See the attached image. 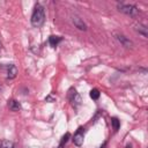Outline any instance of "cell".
Wrapping results in <instances>:
<instances>
[{
	"label": "cell",
	"mask_w": 148,
	"mask_h": 148,
	"mask_svg": "<svg viewBox=\"0 0 148 148\" xmlns=\"http://www.w3.org/2000/svg\"><path fill=\"white\" fill-rule=\"evenodd\" d=\"M72 21H73V24H74L79 30H81V31H86V30H87V24L83 22V20H82L81 17L74 15V16L72 17Z\"/></svg>",
	"instance_id": "obj_5"
},
{
	"label": "cell",
	"mask_w": 148,
	"mask_h": 148,
	"mask_svg": "<svg viewBox=\"0 0 148 148\" xmlns=\"http://www.w3.org/2000/svg\"><path fill=\"white\" fill-rule=\"evenodd\" d=\"M45 101H46V102H54V101H56V98H54V97H52V96L50 95V96L45 97Z\"/></svg>",
	"instance_id": "obj_15"
},
{
	"label": "cell",
	"mask_w": 148,
	"mask_h": 148,
	"mask_svg": "<svg viewBox=\"0 0 148 148\" xmlns=\"http://www.w3.org/2000/svg\"><path fill=\"white\" fill-rule=\"evenodd\" d=\"M2 49V44H1V42H0V50Z\"/></svg>",
	"instance_id": "obj_17"
},
{
	"label": "cell",
	"mask_w": 148,
	"mask_h": 148,
	"mask_svg": "<svg viewBox=\"0 0 148 148\" xmlns=\"http://www.w3.org/2000/svg\"><path fill=\"white\" fill-rule=\"evenodd\" d=\"M118 10L126 14V15H130V16H136L139 14V9L133 6V5H125V3H118L117 6Z\"/></svg>",
	"instance_id": "obj_2"
},
{
	"label": "cell",
	"mask_w": 148,
	"mask_h": 148,
	"mask_svg": "<svg viewBox=\"0 0 148 148\" xmlns=\"http://www.w3.org/2000/svg\"><path fill=\"white\" fill-rule=\"evenodd\" d=\"M135 30H136L140 35H142L143 37H147V36H148V29H147V27L143 25V24H136Z\"/></svg>",
	"instance_id": "obj_9"
},
{
	"label": "cell",
	"mask_w": 148,
	"mask_h": 148,
	"mask_svg": "<svg viewBox=\"0 0 148 148\" xmlns=\"http://www.w3.org/2000/svg\"><path fill=\"white\" fill-rule=\"evenodd\" d=\"M116 38H117V40H118L123 46H125V47H132V46H133L132 40H130V39H128L127 37H125L124 35L117 34V35H116Z\"/></svg>",
	"instance_id": "obj_6"
},
{
	"label": "cell",
	"mask_w": 148,
	"mask_h": 148,
	"mask_svg": "<svg viewBox=\"0 0 148 148\" xmlns=\"http://www.w3.org/2000/svg\"><path fill=\"white\" fill-rule=\"evenodd\" d=\"M45 22V10L43 8V6H40L39 3H37L34 8L32 15H31V24L36 28L43 25Z\"/></svg>",
	"instance_id": "obj_1"
},
{
	"label": "cell",
	"mask_w": 148,
	"mask_h": 148,
	"mask_svg": "<svg viewBox=\"0 0 148 148\" xmlns=\"http://www.w3.org/2000/svg\"><path fill=\"white\" fill-rule=\"evenodd\" d=\"M111 124H112V127H113L114 131H118V130H119L120 123H119V120H118L117 118H112V119H111Z\"/></svg>",
	"instance_id": "obj_14"
},
{
	"label": "cell",
	"mask_w": 148,
	"mask_h": 148,
	"mask_svg": "<svg viewBox=\"0 0 148 148\" xmlns=\"http://www.w3.org/2000/svg\"><path fill=\"white\" fill-rule=\"evenodd\" d=\"M68 98H69V101L72 102V105H73L75 109L81 104V97H80V95L76 92L75 89H71V90L68 91Z\"/></svg>",
	"instance_id": "obj_3"
},
{
	"label": "cell",
	"mask_w": 148,
	"mask_h": 148,
	"mask_svg": "<svg viewBox=\"0 0 148 148\" xmlns=\"http://www.w3.org/2000/svg\"><path fill=\"white\" fill-rule=\"evenodd\" d=\"M99 91H98V89H92L91 91H90V97L94 99V101H96V99H98L99 98Z\"/></svg>",
	"instance_id": "obj_13"
},
{
	"label": "cell",
	"mask_w": 148,
	"mask_h": 148,
	"mask_svg": "<svg viewBox=\"0 0 148 148\" xmlns=\"http://www.w3.org/2000/svg\"><path fill=\"white\" fill-rule=\"evenodd\" d=\"M0 146H1V148H16L15 145H14V142L8 141V140L1 141V142H0Z\"/></svg>",
	"instance_id": "obj_11"
},
{
	"label": "cell",
	"mask_w": 148,
	"mask_h": 148,
	"mask_svg": "<svg viewBox=\"0 0 148 148\" xmlns=\"http://www.w3.org/2000/svg\"><path fill=\"white\" fill-rule=\"evenodd\" d=\"M7 76H8V79H14V77H16V74H17V68H16V66L15 65H8V67H7Z\"/></svg>",
	"instance_id": "obj_8"
},
{
	"label": "cell",
	"mask_w": 148,
	"mask_h": 148,
	"mask_svg": "<svg viewBox=\"0 0 148 148\" xmlns=\"http://www.w3.org/2000/svg\"><path fill=\"white\" fill-rule=\"evenodd\" d=\"M0 148H1V146H0Z\"/></svg>",
	"instance_id": "obj_18"
},
{
	"label": "cell",
	"mask_w": 148,
	"mask_h": 148,
	"mask_svg": "<svg viewBox=\"0 0 148 148\" xmlns=\"http://www.w3.org/2000/svg\"><path fill=\"white\" fill-rule=\"evenodd\" d=\"M83 140H84V131H83L82 127H80L76 131V133L74 134V136H73V142H74L75 146L81 147L83 145Z\"/></svg>",
	"instance_id": "obj_4"
},
{
	"label": "cell",
	"mask_w": 148,
	"mask_h": 148,
	"mask_svg": "<svg viewBox=\"0 0 148 148\" xmlns=\"http://www.w3.org/2000/svg\"><path fill=\"white\" fill-rule=\"evenodd\" d=\"M105 146H106V142H104V143H103V146H101L99 148H105Z\"/></svg>",
	"instance_id": "obj_16"
},
{
	"label": "cell",
	"mask_w": 148,
	"mask_h": 148,
	"mask_svg": "<svg viewBox=\"0 0 148 148\" xmlns=\"http://www.w3.org/2000/svg\"><path fill=\"white\" fill-rule=\"evenodd\" d=\"M69 136H71V134L69 133H66L62 138H61V141H60V143H59V146H58V148H62L65 145H66V142L68 141V139H69Z\"/></svg>",
	"instance_id": "obj_12"
},
{
	"label": "cell",
	"mask_w": 148,
	"mask_h": 148,
	"mask_svg": "<svg viewBox=\"0 0 148 148\" xmlns=\"http://www.w3.org/2000/svg\"><path fill=\"white\" fill-rule=\"evenodd\" d=\"M61 40H62V38L60 36H50V38H49V43L52 47H56Z\"/></svg>",
	"instance_id": "obj_10"
},
{
	"label": "cell",
	"mask_w": 148,
	"mask_h": 148,
	"mask_svg": "<svg viewBox=\"0 0 148 148\" xmlns=\"http://www.w3.org/2000/svg\"><path fill=\"white\" fill-rule=\"evenodd\" d=\"M8 108H9V110H12V111H14V112H17V111L21 110V104H20V102L16 101V99H10V101L8 102Z\"/></svg>",
	"instance_id": "obj_7"
}]
</instances>
